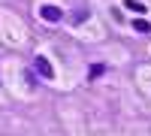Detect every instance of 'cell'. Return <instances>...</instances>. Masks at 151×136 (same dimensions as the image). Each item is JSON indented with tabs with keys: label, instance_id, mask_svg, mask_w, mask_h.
<instances>
[{
	"label": "cell",
	"instance_id": "obj_4",
	"mask_svg": "<svg viewBox=\"0 0 151 136\" xmlns=\"http://www.w3.org/2000/svg\"><path fill=\"white\" fill-rule=\"evenodd\" d=\"M133 27H136V30H139V33H151V24H148V21H142V18H139V21H136V24H133Z\"/></svg>",
	"mask_w": 151,
	"mask_h": 136
},
{
	"label": "cell",
	"instance_id": "obj_1",
	"mask_svg": "<svg viewBox=\"0 0 151 136\" xmlns=\"http://www.w3.org/2000/svg\"><path fill=\"white\" fill-rule=\"evenodd\" d=\"M36 70H40L45 79H52V76H55V73H52V64H48L45 58H36Z\"/></svg>",
	"mask_w": 151,
	"mask_h": 136
},
{
	"label": "cell",
	"instance_id": "obj_2",
	"mask_svg": "<svg viewBox=\"0 0 151 136\" xmlns=\"http://www.w3.org/2000/svg\"><path fill=\"white\" fill-rule=\"evenodd\" d=\"M40 12H42V18H48V21H58L60 18V9L58 6H42Z\"/></svg>",
	"mask_w": 151,
	"mask_h": 136
},
{
	"label": "cell",
	"instance_id": "obj_3",
	"mask_svg": "<svg viewBox=\"0 0 151 136\" xmlns=\"http://www.w3.org/2000/svg\"><path fill=\"white\" fill-rule=\"evenodd\" d=\"M124 6L133 9V12H145V3H136V0H124Z\"/></svg>",
	"mask_w": 151,
	"mask_h": 136
}]
</instances>
